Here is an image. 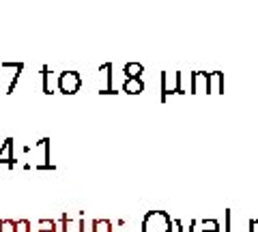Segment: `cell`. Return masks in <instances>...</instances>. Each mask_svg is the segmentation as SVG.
I'll return each instance as SVG.
<instances>
[{
	"mask_svg": "<svg viewBox=\"0 0 258 232\" xmlns=\"http://www.w3.org/2000/svg\"><path fill=\"white\" fill-rule=\"evenodd\" d=\"M174 221L166 211H149L142 219V232H172Z\"/></svg>",
	"mask_w": 258,
	"mask_h": 232,
	"instance_id": "1",
	"label": "cell"
},
{
	"mask_svg": "<svg viewBox=\"0 0 258 232\" xmlns=\"http://www.w3.org/2000/svg\"><path fill=\"white\" fill-rule=\"evenodd\" d=\"M181 80H183V73H168V71L161 73V101H166L170 95L185 93Z\"/></svg>",
	"mask_w": 258,
	"mask_h": 232,
	"instance_id": "2",
	"label": "cell"
},
{
	"mask_svg": "<svg viewBox=\"0 0 258 232\" xmlns=\"http://www.w3.org/2000/svg\"><path fill=\"white\" fill-rule=\"evenodd\" d=\"M82 86V78L78 71H62L58 75V91L64 95H76Z\"/></svg>",
	"mask_w": 258,
	"mask_h": 232,
	"instance_id": "3",
	"label": "cell"
},
{
	"mask_svg": "<svg viewBox=\"0 0 258 232\" xmlns=\"http://www.w3.org/2000/svg\"><path fill=\"white\" fill-rule=\"evenodd\" d=\"M189 86L191 91L189 93H211V89H209V73H203V71H196L191 78H189Z\"/></svg>",
	"mask_w": 258,
	"mask_h": 232,
	"instance_id": "4",
	"label": "cell"
},
{
	"mask_svg": "<svg viewBox=\"0 0 258 232\" xmlns=\"http://www.w3.org/2000/svg\"><path fill=\"white\" fill-rule=\"evenodd\" d=\"M0 164H7L9 168L15 166V157H13V138H7L3 148H0Z\"/></svg>",
	"mask_w": 258,
	"mask_h": 232,
	"instance_id": "5",
	"label": "cell"
},
{
	"mask_svg": "<svg viewBox=\"0 0 258 232\" xmlns=\"http://www.w3.org/2000/svg\"><path fill=\"white\" fill-rule=\"evenodd\" d=\"M123 91L127 95H140L144 91V84H142L140 78H127L125 84H123Z\"/></svg>",
	"mask_w": 258,
	"mask_h": 232,
	"instance_id": "6",
	"label": "cell"
},
{
	"mask_svg": "<svg viewBox=\"0 0 258 232\" xmlns=\"http://www.w3.org/2000/svg\"><path fill=\"white\" fill-rule=\"evenodd\" d=\"M54 82L58 84V78H56L52 71L45 67V69H43V93H45V95H52V93H54Z\"/></svg>",
	"mask_w": 258,
	"mask_h": 232,
	"instance_id": "7",
	"label": "cell"
},
{
	"mask_svg": "<svg viewBox=\"0 0 258 232\" xmlns=\"http://www.w3.org/2000/svg\"><path fill=\"white\" fill-rule=\"evenodd\" d=\"M209 89H211V93H224V84H222V73H220V71L209 73Z\"/></svg>",
	"mask_w": 258,
	"mask_h": 232,
	"instance_id": "8",
	"label": "cell"
},
{
	"mask_svg": "<svg viewBox=\"0 0 258 232\" xmlns=\"http://www.w3.org/2000/svg\"><path fill=\"white\" fill-rule=\"evenodd\" d=\"M142 71H144V67L140 65V62H129V65L123 67V73H125L127 78H140Z\"/></svg>",
	"mask_w": 258,
	"mask_h": 232,
	"instance_id": "9",
	"label": "cell"
},
{
	"mask_svg": "<svg viewBox=\"0 0 258 232\" xmlns=\"http://www.w3.org/2000/svg\"><path fill=\"white\" fill-rule=\"evenodd\" d=\"M91 230L93 232H112V223L108 219H93L91 221Z\"/></svg>",
	"mask_w": 258,
	"mask_h": 232,
	"instance_id": "10",
	"label": "cell"
},
{
	"mask_svg": "<svg viewBox=\"0 0 258 232\" xmlns=\"http://www.w3.org/2000/svg\"><path fill=\"white\" fill-rule=\"evenodd\" d=\"M0 232H18V221H13V219H0Z\"/></svg>",
	"mask_w": 258,
	"mask_h": 232,
	"instance_id": "11",
	"label": "cell"
},
{
	"mask_svg": "<svg viewBox=\"0 0 258 232\" xmlns=\"http://www.w3.org/2000/svg\"><path fill=\"white\" fill-rule=\"evenodd\" d=\"M203 230H220V221L217 219H203Z\"/></svg>",
	"mask_w": 258,
	"mask_h": 232,
	"instance_id": "12",
	"label": "cell"
},
{
	"mask_svg": "<svg viewBox=\"0 0 258 232\" xmlns=\"http://www.w3.org/2000/svg\"><path fill=\"white\" fill-rule=\"evenodd\" d=\"M18 232H30V221L28 219H20L18 221Z\"/></svg>",
	"mask_w": 258,
	"mask_h": 232,
	"instance_id": "13",
	"label": "cell"
},
{
	"mask_svg": "<svg viewBox=\"0 0 258 232\" xmlns=\"http://www.w3.org/2000/svg\"><path fill=\"white\" fill-rule=\"evenodd\" d=\"M230 215H232L230 211L224 213V217H226V228H224V230H226V232H230Z\"/></svg>",
	"mask_w": 258,
	"mask_h": 232,
	"instance_id": "14",
	"label": "cell"
},
{
	"mask_svg": "<svg viewBox=\"0 0 258 232\" xmlns=\"http://www.w3.org/2000/svg\"><path fill=\"white\" fill-rule=\"evenodd\" d=\"M249 232H258V219H249Z\"/></svg>",
	"mask_w": 258,
	"mask_h": 232,
	"instance_id": "15",
	"label": "cell"
},
{
	"mask_svg": "<svg viewBox=\"0 0 258 232\" xmlns=\"http://www.w3.org/2000/svg\"><path fill=\"white\" fill-rule=\"evenodd\" d=\"M58 228H54V230H43V228H37V232H56Z\"/></svg>",
	"mask_w": 258,
	"mask_h": 232,
	"instance_id": "16",
	"label": "cell"
},
{
	"mask_svg": "<svg viewBox=\"0 0 258 232\" xmlns=\"http://www.w3.org/2000/svg\"><path fill=\"white\" fill-rule=\"evenodd\" d=\"M203 232H220V230H203Z\"/></svg>",
	"mask_w": 258,
	"mask_h": 232,
	"instance_id": "17",
	"label": "cell"
}]
</instances>
